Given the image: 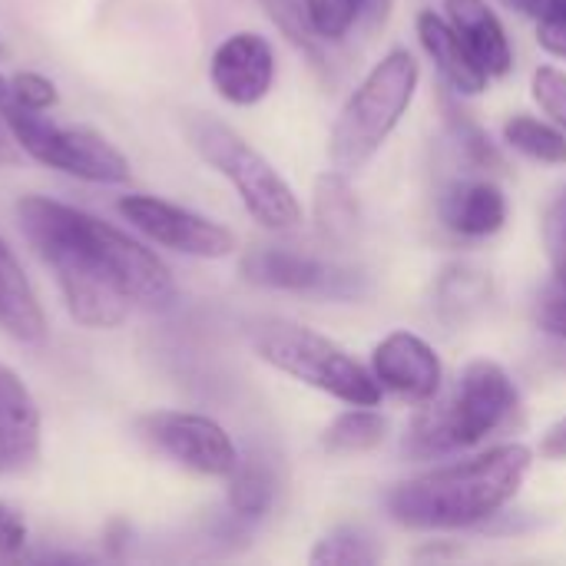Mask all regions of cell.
Here are the masks:
<instances>
[{"instance_id": "6da1fadb", "label": "cell", "mask_w": 566, "mask_h": 566, "mask_svg": "<svg viewBox=\"0 0 566 566\" xmlns=\"http://www.w3.org/2000/svg\"><path fill=\"white\" fill-rule=\"evenodd\" d=\"M17 222L53 272L66 312L93 332L119 328L133 308H166L176 298L169 265L126 229L46 196H23Z\"/></svg>"}, {"instance_id": "7a4b0ae2", "label": "cell", "mask_w": 566, "mask_h": 566, "mask_svg": "<svg viewBox=\"0 0 566 566\" xmlns=\"http://www.w3.org/2000/svg\"><path fill=\"white\" fill-rule=\"evenodd\" d=\"M534 451L521 441L488 448L484 454L424 471L388 491L385 511L408 531H468L497 517L524 488Z\"/></svg>"}, {"instance_id": "3957f363", "label": "cell", "mask_w": 566, "mask_h": 566, "mask_svg": "<svg viewBox=\"0 0 566 566\" xmlns=\"http://www.w3.org/2000/svg\"><path fill=\"white\" fill-rule=\"evenodd\" d=\"M421 86V63L411 50H388L355 86L328 133V163L342 176H358L408 116Z\"/></svg>"}, {"instance_id": "277c9868", "label": "cell", "mask_w": 566, "mask_h": 566, "mask_svg": "<svg viewBox=\"0 0 566 566\" xmlns=\"http://www.w3.org/2000/svg\"><path fill=\"white\" fill-rule=\"evenodd\" d=\"M514 411L517 388L507 368L491 358H474L461 368L454 395L415 418L405 438V451L415 458H441L451 451L478 448L494 431H501Z\"/></svg>"}, {"instance_id": "5b68a950", "label": "cell", "mask_w": 566, "mask_h": 566, "mask_svg": "<svg viewBox=\"0 0 566 566\" xmlns=\"http://www.w3.org/2000/svg\"><path fill=\"white\" fill-rule=\"evenodd\" d=\"M182 129L196 156L206 166H212L222 179H229V186L239 192V202L262 229L292 232L302 226V202L295 189L232 126L206 113H189Z\"/></svg>"}, {"instance_id": "8992f818", "label": "cell", "mask_w": 566, "mask_h": 566, "mask_svg": "<svg viewBox=\"0 0 566 566\" xmlns=\"http://www.w3.org/2000/svg\"><path fill=\"white\" fill-rule=\"evenodd\" d=\"M252 348L275 371L342 405H361V408L381 405V385L375 381L371 368L355 361L338 342L318 335L315 328L295 322H265L255 328Z\"/></svg>"}, {"instance_id": "52a82bcc", "label": "cell", "mask_w": 566, "mask_h": 566, "mask_svg": "<svg viewBox=\"0 0 566 566\" xmlns=\"http://www.w3.org/2000/svg\"><path fill=\"white\" fill-rule=\"evenodd\" d=\"M0 119L17 139L20 153H27L46 169L96 186H123L133 176L129 159L103 133L90 126L56 123L53 116L27 109L7 96L0 99Z\"/></svg>"}, {"instance_id": "ba28073f", "label": "cell", "mask_w": 566, "mask_h": 566, "mask_svg": "<svg viewBox=\"0 0 566 566\" xmlns=\"http://www.w3.org/2000/svg\"><path fill=\"white\" fill-rule=\"evenodd\" d=\"M116 209L153 245L172 249L189 259H229L239 249V239L229 226L196 209H186L179 202H169L163 196L133 192V196H123Z\"/></svg>"}, {"instance_id": "9c48e42d", "label": "cell", "mask_w": 566, "mask_h": 566, "mask_svg": "<svg viewBox=\"0 0 566 566\" xmlns=\"http://www.w3.org/2000/svg\"><path fill=\"white\" fill-rule=\"evenodd\" d=\"M136 431L156 454L202 478H229L239 464L232 434L209 415L149 411L136 421Z\"/></svg>"}, {"instance_id": "30bf717a", "label": "cell", "mask_w": 566, "mask_h": 566, "mask_svg": "<svg viewBox=\"0 0 566 566\" xmlns=\"http://www.w3.org/2000/svg\"><path fill=\"white\" fill-rule=\"evenodd\" d=\"M239 272L249 285L308 295H355V279L318 255L289 245H255L242 255Z\"/></svg>"}, {"instance_id": "8fae6325", "label": "cell", "mask_w": 566, "mask_h": 566, "mask_svg": "<svg viewBox=\"0 0 566 566\" xmlns=\"http://www.w3.org/2000/svg\"><path fill=\"white\" fill-rule=\"evenodd\" d=\"M371 375L381 385V391L411 401V405H428L438 398L444 385V365L434 345H428L415 332H391L385 335L375 352H371Z\"/></svg>"}, {"instance_id": "7c38bea8", "label": "cell", "mask_w": 566, "mask_h": 566, "mask_svg": "<svg viewBox=\"0 0 566 566\" xmlns=\"http://www.w3.org/2000/svg\"><path fill=\"white\" fill-rule=\"evenodd\" d=\"M212 90L229 106H255L272 93L275 83V50L255 30L229 33L209 60Z\"/></svg>"}, {"instance_id": "4fadbf2b", "label": "cell", "mask_w": 566, "mask_h": 566, "mask_svg": "<svg viewBox=\"0 0 566 566\" xmlns=\"http://www.w3.org/2000/svg\"><path fill=\"white\" fill-rule=\"evenodd\" d=\"M40 458V408L23 378L0 361V478L23 474Z\"/></svg>"}, {"instance_id": "5bb4252c", "label": "cell", "mask_w": 566, "mask_h": 566, "mask_svg": "<svg viewBox=\"0 0 566 566\" xmlns=\"http://www.w3.org/2000/svg\"><path fill=\"white\" fill-rule=\"evenodd\" d=\"M415 27H418L421 46L428 50L438 73L458 96H481L488 90V80H491L488 70L478 63V56L468 50V43L461 40V33L451 27L448 17L434 10H421Z\"/></svg>"}, {"instance_id": "9a60e30c", "label": "cell", "mask_w": 566, "mask_h": 566, "mask_svg": "<svg viewBox=\"0 0 566 566\" xmlns=\"http://www.w3.org/2000/svg\"><path fill=\"white\" fill-rule=\"evenodd\" d=\"M441 222L461 239H491L507 226V196L491 179L454 182L441 199Z\"/></svg>"}, {"instance_id": "2e32d148", "label": "cell", "mask_w": 566, "mask_h": 566, "mask_svg": "<svg viewBox=\"0 0 566 566\" xmlns=\"http://www.w3.org/2000/svg\"><path fill=\"white\" fill-rule=\"evenodd\" d=\"M444 17L461 33L468 50L488 70V76H507L514 70V46L501 23V17L488 7V0H444Z\"/></svg>"}, {"instance_id": "e0dca14e", "label": "cell", "mask_w": 566, "mask_h": 566, "mask_svg": "<svg viewBox=\"0 0 566 566\" xmlns=\"http://www.w3.org/2000/svg\"><path fill=\"white\" fill-rule=\"evenodd\" d=\"M0 332L20 345H43L50 332L43 305L27 272L3 239H0Z\"/></svg>"}, {"instance_id": "ac0fdd59", "label": "cell", "mask_w": 566, "mask_h": 566, "mask_svg": "<svg viewBox=\"0 0 566 566\" xmlns=\"http://www.w3.org/2000/svg\"><path fill=\"white\" fill-rule=\"evenodd\" d=\"M315 222L325 239L352 242L358 232V202L352 192V179L328 169L315 179Z\"/></svg>"}, {"instance_id": "d6986e66", "label": "cell", "mask_w": 566, "mask_h": 566, "mask_svg": "<svg viewBox=\"0 0 566 566\" xmlns=\"http://www.w3.org/2000/svg\"><path fill=\"white\" fill-rule=\"evenodd\" d=\"M385 438H388V421H385L375 408L348 405V411H342V415L325 428L322 448H325L328 454L348 458V454L375 451Z\"/></svg>"}, {"instance_id": "ffe728a7", "label": "cell", "mask_w": 566, "mask_h": 566, "mask_svg": "<svg viewBox=\"0 0 566 566\" xmlns=\"http://www.w3.org/2000/svg\"><path fill=\"white\" fill-rule=\"evenodd\" d=\"M229 481V511L242 521H259L272 511L275 504V474L265 461L259 458H239L235 471L226 478Z\"/></svg>"}, {"instance_id": "44dd1931", "label": "cell", "mask_w": 566, "mask_h": 566, "mask_svg": "<svg viewBox=\"0 0 566 566\" xmlns=\"http://www.w3.org/2000/svg\"><path fill=\"white\" fill-rule=\"evenodd\" d=\"M504 143L517 153H524L534 163H547V166H560L566 163V133L560 126L517 113L504 123Z\"/></svg>"}, {"instance_id": "7402d4cb", "label": "cell", "mask_w": 566, "mask_h": 566, "mask_svg": "<svg viewBox=\"0 0 566 566\" xmlns=\"http://www.w3.org/2000/svg\"><path fill=\"white\" fill-rule=\"evenodd\" d=\"M308 560L315 566H371L381 560V551L365 531L338 527L312 547Z\"/></svg>"}, {"instance_id": "603a6c76", "label": "cell", "mask_w": 566, "mask_h": 566, "mask_svg": "<svg viewBox=\"0 0 566 566\" xmlns=\"http://www.w3.org/2000/svg\"><path fill=\"white\" fill-rule=\"evenodd\" d=\"M488 295L491 282L484 279V272H474L468 265H454L451 272H444L438 285V305L448 318H464L471 308H481Z\"/></svg>"}, {"instance_id": "cb8c5ba5", "label": "cell", "mask_w": 566, "mask_h": 566, "mask_svg": "<svg viewBox=\"0 0 566 566\" xmlns=\"http://www.w3.org/2000/svg\"><path fill=\"white\" fill-rule=\"evenodd\" d=\"M312 30L325 43L345 40L365 17V0H302Z\"/></svg>"}, {"instance_id": "d4e9b609", "label": "cell", "mask_w": 566, "mask_h": 566, "mask_svg": "<svg viewBox=\"0 0 566 566\" xmlns=\"http://www.w3.org/2000/svg\"><path fill=\"white\" fill-rule=\"evenodd\" d=\"M265 10H269L272 23H275L298 50H305L315 63H322V50H318L322 36L312 30L302 0H265Z\"/></svg>"}, {"instance_id": "484cf974", "label": "cell", "mask_w": 566, "mask_h": 566, "mask_svg": "<svg viewBox=\"0 0 566 566\" xmlns=\"http://www.w3.org/2000/svg\"><path fill=\"white\" fill-rule=\"evenodd\" d=\"M7 83H10L7 99L20 103V106H27V109L50 113V109L60 106V90H56V83H53L50 76L36 73V70H20V73H13V76H7Z\"/></svg>"}, {"instance_id": "4316f807", "label": "cell", "mask_w": 566, "mask_h": 566, "mask_svg": "<svg viewBox=\"0 0 566 566\" xmlns=\"http://www.w3.org/2000/svg\"><path fill=\"white\" fill-rule=\"evenodd\" d=\"M531 93H534V99L541 103V109H544L557 126H564L566 129V73L564 70H557V66H551V63L537 66V70H534V76H531Z\"/></svg>"}, {"instance_id": "83f0119b", "label": "cell", "mask_w": 566, "mask_h": 566, "mask_svg": "<svg viewBox=\"0 0 566 566\" xmlns=\"http://www.w3.org/2000/svg\"><path fill=\"white\" fill-rule=\"evenodd\" d=\"M544 245L554 265V282L566 285V189L554 199L544 219Z\"/></svg>"}, {"instance_id": "f1b7e54d", "label": "cell", "mask_w": 566, "mask_h": 566, "mask_svg": "<svg viewBox=\"0 0 566 566\" xmlns=\"http://www.w3.org/2000/svg\"><path fill=\"white\" fill-rule=\"evenodd\" d=\"M451 129H454L461 149H464L478 166H501V156H497V149L491 146L488 133H484L478 123H471L464 113H451Z\"/></svg>"}, {"instance_id": "f546056e", "label": "cell", "mask_w": 566, "mask_h": 566, "mask_svg": "<svg viewBox=\"0 0 566 566\" xmlns=\"http://www.w3.org/2000/svg\"><path fill=\"white\" fill-rule=\"evenodd\" d=\"M27 541H30V531H27L23 514L10 501L0 497V564L20 560L27 551Z\"/></svg>"}, {"instance_id": "4dcf8cb0", "label": "cell", "mask_w": 566, "mask_h": 566, "mask_svg": "<svg viewBox=\"0 0 566 566\" xmlns=\"http://www.w3.org/2000/svg\"><path fill=\"white\" fill-rule=\"evenodd\" d=\"M537 322L547 335L554 338H564L566 342V285L560 282H551L544 292H541V302H537Z\"/></svg>"}, {"instance_id": "1f68e13d", "label": "cell", "mask_w": 566, "mask_h": 566, "mask_svg": "<svg viewBox=\"0 0 566 566\" xmlns=\"http://www.w3.org/2000/svg\"><path fill=\"white\" fill-rule=\"evenodd\" d=\"M537 43L566 60V17H554V20H541L537 23Z\"/></svg>"}, {"instance_id": "d6a6232c", "label": "cell", "mask_w": 566, "mask_h": 566, "mask_svg": "<svg viewBox=\"0 0 566 566\" xmlns=\"http://www.w3.org/2000/svg\"><path fill=\"white\" fill-rule=\"evenodd\" d=\"M504 3H511L517 13L531 17L534 23L554 20V17H566V0H504Z\"/></svg>"}, {"instance_id": "836d02e7", "label": "cell", "mask_w": 566, "mask_h": 566, "mask_svg": "<svg viewBox=\"0 0 566 566\" xmlns=\"http://www.w3.org/2000/svg\"><path fill=\"white\" fill-rule=\"evenodd\" d=\"M541 458L547 461H566V418L547 428L544 441H541Z\"/></svg>"}, {"instance_id": "e575fe53", "label": "cell", "mask_w": 566, "mask_h": 566, "mask_svg": "<svg viewBox=\"0 0 566 566\" xmlns=\"http://www.w3.org/2000/svg\"><path fill=\"white\" fill-rule=\"evenodd\" d=\"M13 163H20V146L10 136V129L0 126V166H13Z\"/></svg>"}, {"instance_id": "d590c367", "label": "cell", "mask_w": 566, "mask_h": 566, "mask_svg": "<svg viewBox=\"0 0 566 566\" xmlns=\"http://www.w3.org/2000/svg\"><path fill=\"white\" fill-rule=\"evenodd\" d=\"M7 93H10V83H7V76H3V73H0V99H3V96H7Z\"/></svg>"}, {"instance_id": "8d00e7d4", "label": "cell", "mask_w": 566, "mask_h": 566, "mask_svg": "<svg viewBox=\"0 0 566 566\" xmlns=\"http://www.w3.org/2000/svg\"><path fill=\"white\" fill-rule=\"evenodd\" d=\"M0 53H3V46H0Z\"/></svg>"}]
</instances>
